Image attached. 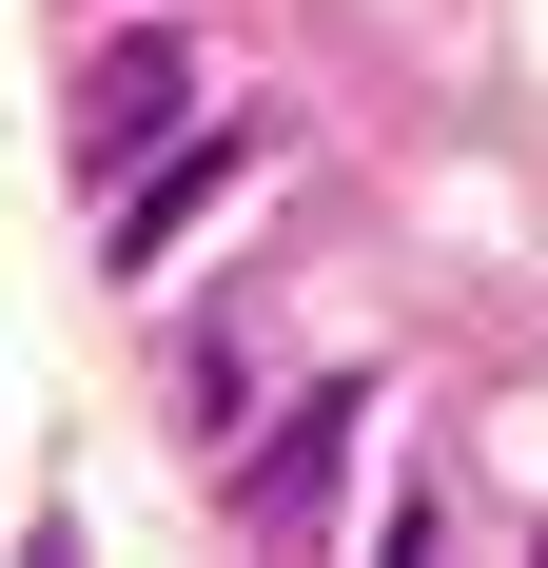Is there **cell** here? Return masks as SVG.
<instances>
[{
  "label": "cell",
  "mask_w": 548,
  "mask_h": 568,
  "mask_svg": "<svg viewBox=\"0 0 548 568\" xmlns=\"http://www.w3.org/2000/svg\"><path fill=\"white\" fill-rule=\"evenodd\" d=\"M333 490H353V393H294V432L216 470V510H235V529H314Z\"/></svg>",
  "instance_id": "1"
},
{
  "label": "cell",
  "mask_w": 548,
  "mask_h": 568,
  "mask_svg": "<svg viewBox=\"0 0 548 568\" xmlns=\"http://www.w3.org/2000/svg\"><path fill=\"white\" fill-rule=\"evenodd\" d=\"M176 99H196V59H176V40H99V59H79V158L118 176V158H138Z\"/></svg>",
  "instance_id": "2"
},
{
  "label": "cell",
  "mask_w": 548,
  "mask_h": 568,
  "mask_svg": "<svg viewBox=\"0 0 548 568\" xmlns=\"http://www.w3.org/2000/svg\"><path fill=\"white\" fill-rule=\"evenodd\" d=\"M196 196H235V138H196L176 176H118V275H138V255H158V235L196 216Z\"/></svg>",
  "instance_id": "3"
}]
</instances>
